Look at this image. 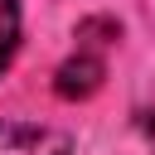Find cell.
Returning a JSON list of instances; mask_svg holds the SVG:
<instances>
[{"label": "cell", "mask_w": 155, "mask_h": 155, "mask_svg": "<svg viewBox=\"0 0 155 155\" xmlns=\"http://www.w3.org/2000/svg\"><path fill=\"white\" fill-rule=\"evenodd\" d=\"M140 136H145V145L155 150V107H150V111L140 116Z\"/></svg>", "instance_id": "cell-4"}, {"label": "cell", "mask_w": 155, "mask_h": 155, "mask_svg": "<svg viewBox=\"0 0 155 155\" xmlns=\"http://www.w3.org/2000/svg\"><path fill=\"white\" fill-rule=\"evenodd\" d=\"M107 24H111V19H102V15H92V19L78 24V48H73V58H63L58 73H53V92H58L63 102H87V97L102 87V78H107V48L116 44V34L97 39Z\"/></svg>", "instance_id": "cell-1"}, {"label": "cell", "mask_w": 155, "mask_h": 155, "mask_svg": "<svg viewBox=\"0 0 155 155\" xmlns=\"http://www.w3.org/2000/svg\"><path fill=\"white\" fill-rule=\"evenodd\" d=\"M19 34H24V5L19 0H0V78L10 73V63L19 53Z\"/></svg>", "instance_id": "cell-3"}, {"label": "cell", "mask_w": 155, "mask_h": 155, "mask_svg": "<svg viewBox=\"0 0 155 155\" xmlns=\"http://www.w3.org/2000/svg\"><path fill=\"white\" fill-rule=\"evenodd\" d=\"M0 155H73V136L39 121H0Z\"/></svg>", "instance_id": "cell-2"}]
</instances>
